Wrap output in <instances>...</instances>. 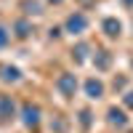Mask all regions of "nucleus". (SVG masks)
<instances>
[{"label":"nucleus","instance_id":"f257e3e1","mask_svg":"<svg viewBox=\"0 0 133 133\" xmlns=\"http://www.w3.org/2000/svg\"><path fill=\"white\" fill-rule=\"evenodd\" d=\"M88 91H91V93H98V91H101V85H98V83H91V85H88Z\"/></svg>","mask_w":133,"mask_h":133}]
</instances>
